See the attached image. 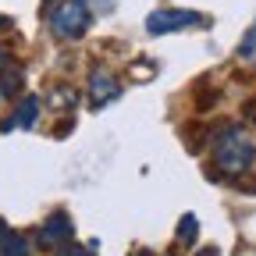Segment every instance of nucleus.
<instances>
[{
	"label": "nucleus",
	"instance_id": "nucleus-1",
	"mask_svg": "<svg viewBox=\"0 0 256 256\" xmlns=\"http://www.w3.org/2000/svg\"><path fill=\"white\" fill-rule=\"evenodd\" d=\"M217 164H220V171L228 178H238V174H246L256 164V146L249 142V136L242 132V128H228V132L220 136V142H217Z\"/></svg>",
	"mask_w": 256,
	"mask_h": 256
},
{
	"label": "nucleus",
	"instance_id": "nucleus-2",
	"mask_svg": "<svg viewBox=\"0 0 256 256\" xmlns=\"http://www.w3.org/2000/svg\"><path fill=\"white\" fill-rule=\"evenodd\" d=\"M92 4L89 0H60V4L50 11V28H54V36L60 40H78L82 32L92 25Z\"/></svg>",
	"mask_w": 256,
	"mask_h": 256
},
{
	"label": "nucleus",
	"instance_id": "nucleus-3",
	"mask_svg": "<svg viewBox=\"0 0 256 256\" xmlns=\"http://www.w3.org/2000/svg\"><path fill=\"white\" fill-rule=\"evenodd\" d=\"M206 18H200L196 11H153L150 14V22H146V28L153 32V36H160V32H182V28H188V25H203Z\"/></svg>",
	"mask_w": 256,
	"mask_h": 256
},
{
	"label": "nucleus",
	"instance_id": "nucleus-4",
	"mask_svg": "<svg viewBox=\"0 0 256 256\" xmlns=\"http://www.w3.org/2000/svg\"><path fill=\"white\" fill-rule=\"evenodd\" d=\"M89 96H92V104H96V107H104V104H114L118 96H121V82H118L110 72H92Z\"/></svg>",
	"mask_w": 256,
	"mask_h": 256
},
{
	"label": "nucleus",
	"instance_id": "nucleus-5",
	"mask_svg": "<svg viewBox=\"0 0 256 256\" xmlns=\"http://www.w3.org/2000/svg\"><path fill=\"white\" fill-rule=\"evenodd\" d=\"M36 114H40L36 100H25V104L18 107V114L8 121V128H32V124H36Z\"/></svg>",
	"mask_w": 256,
	"mask_h": 256
},
{
	"label": "nucleus",
	"instance_id": "nucleus-6",
	"mask_svg": "<svg viewBox=\"0 0 256 256\" xmlns=\"http://www.w3.org/2000/svg\"><path fill=\"white\" fill-rule=\"evenodd\" d=\"M238 57L242 60H256V18H252L249 32L242 36V43H238Z\"/></svg>",
	"mask_w": 256,
	"mask_h": 256
},
{
	"label": "nucleus",
	"instance_id": "nucleus-7",
	"mask_svg": "<svg viewBox=\"0 0 256 256\" xmlns=\"http://www.w3.org/2000/svg\"><path fill=\"white\" fill-rule=\"evenodd\" d=\"M200 256H217V249H206V252H200Z\"/></svg>",
	"mask_w": 256,
	"mask_h": 256
}]
</instances>
